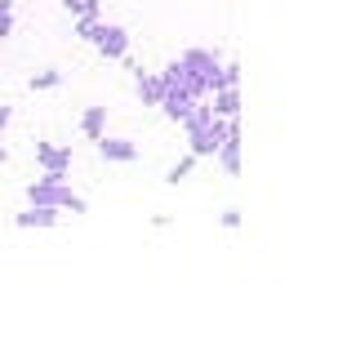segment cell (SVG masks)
Segmentation results:
<instances>
[{
	"instance_id": "12",
	"label": "cell",
	"mask_w": 356,
	"mask_h": 356,
	"mask_svg": "<svg viewBox=\"0 0 356 356\" xmlns=\"http://www.w3.org/2000/svg\"><path fill=\"white\" fill-rule=\"evenodd\" d=\"M81 134H85V143H98L107 134V107L103 103H94V107L81 111Z\"/></svg>"
},
{
	"instance_id": "10",
	"label": "cell",
	"mask_w": 356,
	"mask_h": 356,
	"mask_svg": "<svg viewBox=\"0 0 356 356\" xmlns=\"http://www.w3.org/2000/svg\"><path fill=\"white\" fill-rule=\"evenodd\" d=\"M192 103H196L192 94H178V89H165V94H161V103H156V107H161V116H165V120L183 125V116L192 111Z\"/></svg>"
},
{
	"instance_id": "8",
	"label": "cell",
	"mask_w": 356,
	"mask_h": 356,
	"mask_svg": "<svg viewBox=\"0 0 356 356\" xmlns=\"http://www.w3.org/2000/svg\"><path fill=\"white\" fill-rule=\"evenodd\" d=\"M156 76H161V89H178V94L205 98V94H200V85L192 81V76H187V67L178 63V58H170V63H165V67H161V72H156Z\"/></svg>"
},
{
	"instance_id": "16",
	"label": "cell",
	"mask_w": 356,
	"mask_h": 356,
	"mask_svg": "<svg viewBox=\"0 0 356 356\" xmlns=\"http://www.w3.org/2000/svg\"><path fill=\"white\" fill-rule=\"evenodd\" d=\"M218 222H222L227 232H236V227H241V209H236V205H227V209L218 214Z\"/></svg>"
},
{
	"instance_id": "14",
	"label": "cell",
	"mask_w": 356,
	"mask_h": 356,
	"mask_svg": "<svg viewBox=\"0 0 356 356\" xmlns=\"http://www.w3.org/2000/svg\"><path fill=\"white\" fill-rule=\"evenodd\" d=\"M192 170H196V156H192V152H187V156H183V161H174V165H170V170H165V183H170V187H178V183H183V178H187V174H192Z\"/></svg>"
},
{
	"instance_id": "18",
	"label": "cell",
	"mask_w": 356,
	"mask_h": 356,
	"mask_svg": "<svg viewBox=\"0 0 356 356\" xmlns=\"http://www.w3.org/2000/svg\"><path fill=\"white\" fill-rule=\"evenodd\" d=\"M9 161V152H5V143H0V165H5Z\"/></svg>"
},
{
	"instance_id": "7",
	"label": "cell",
	"mask_w": 356,
	"mask_h": 356,
	"mask_svg": "<svg viewBox=\"0 0 356 356\" xmlns=\"http://www.w3.org/2000/svg\"><path fill=\"white\" fill-rule=\"evenodd\" d=\"M94 147H98V156H103L107 165H134L138 161V143L134 138H111V134H103Z\"/></svg>"
},
{
	"instance_id": "3",
	"label": "cell",
	"mask_w": 356,
	"mask_h": 356,
	"mask_svg": "<svg viewBox=\"0 0 356 356\" xmlns=\"http://www.w3.org/2000/svg\"><path fill=\"white\" fill-rule=\"evenodd\" d=\"M89 44H94L98 58H107V63L129 58V31L120 27V22H103V18H98V27H94V36H89Z\"/></svg>"
},
{
	"instance_id": "9",
	"label": "cell",
	"mask_w": 356,
	"mask_h": 356,
	"mask_svg": "<svg viewBox=\"0 0 356 356\" xmlns=\"http://www.w3.org/2000/svg\"><path fill=\"white\" fill-rule=\"evenodd\" d=\"M58 218H63V209H54V205H27L22 214H14V227H22V232H31V227H58Z\"/></svg>"
},
{
	"instance_id": "11",
	"label": "cell",
	"mask_w": 356,
	"mask_h": 356,
	"mask_svg": "<svg viewBox=\"0 0 356 356\" xmlns=\"http://www.w3.org/2000/svg\"><path fill=\"white\" fill-rule=\"evenodd\" d=\"M209 107H214V116L222 120H232V116H241V85H222L209 94Z\"/></svg>"
},
{
	"instance_id": "5",
	"label": "cell",
	"mask_w": 356,
	"mask_h": 356,
	"mask_svg": "<svg viewBox=\"0 0 356 356\" xmlns=\"http://www.w3.org/2000/svg\"><path fill=\"white\" fill-rule=\"evenodd\" d=\"M214 161H218V170L227 174V178H236V174H241V116H232V120H227V138L218 143Z\"/></svg>"
},
{
	"instance_id": "1",
	"label": "cell",
	"mask_w": 356,
	"mask_h": 356,
	"mask_svg": "<svg viewBox=\"0 0 356 356\" xmlns=\"http://www.w3.org/2000/svg\"><path fill=\"white\" fill-rule=\"evenodd\" d=\"M27 205H54V209H63V214L67 209H72V214H85L89 200L76 196L63 174H40L36 183H27Z\"/></svg>"
},
{
	"instance_id": "6",
	"label": "cell",
	"mask_w": 356,
	"mask_h": 356,
	"mask_svg": "<svg viewBox=\"0 0 356 356\" xmlns=\"http://www.w3.org/2000/svg\"><path fill=\"white\" fill-rule=\"evenodd\" d=\"M72 147L67 143H36V165H40V174H72Z\"/></svg>"
},
{
	"instance_id": "13",
	"label": "cell",
	"mask_w": 356,
	"mask_h": 356,
	"mask_svg": "<svg viewBox=\"0 0 356 356\" xmlns=\"http://www.w3.org/2000/svg\"><path fill=\"white\" fill-rule=\"evenodd\" d=\"M63 85V72L58 67H44V72H31V81H27V89L31 94H44V89H58Z\"/></svg>"
},
{
	"instance_id": "15",
	"label": "cell",
	"mask_w": 356,
	"mask_h": 356,
	"mask_svg": "<svg viewBox=\"0 0 356 356\" xmlns=\"http://www.w3.org/2000/svg\"><path fill=\"white\" fill-rule=\"evenodd\" d=\"M14 27H18V18H14V0H0V40L14 36Z\"/></svg>"
},
{
	"instance_id": "2",
	"label": "cell",
	"mask_w": 356,
	"mask_h": 356,
	"mask_svg": "<svg viewBox=\"0 0 356 356\" xmlns=\"http://www.w3.org/2000/svg\"><path fill=\"white\" fill-rule=\"evenodd\" d=\"M178 63L187 67V76L200 85V94H205V98L218 89V67H222V54L218 49H200V44H192V49L178 54Z\"/></svg>"
},
{
	"instance_id": "4",
	"label": "cell",
	"mask_w": 356,
	"mask_h": 356,
	"mask_svg": "<svg viewBox=\"0 0 356 356\" xmlns=\"http://www.w3.org/2000/svg\"><path fill=\"white\" fill-rule=\"evenodd\" d=\"M183 134H187V152H192L196 161H214L218 143L227 138V120L214 116V120H205V125H196V129H183Z\"/></svg>"
},
{
	"instance_id": "17",
	"label": "cell",
	"mask_w": 356,
	"mask_h": 356,
	"mask_svg": "<svg viewBox=\"0 0 356 356\" xmlns=\"http://www.w3.org/2000/svg\"><path fill=\"white\" fill-rule=\"evenodd\" d=\"M9 120H14V107H9V103H0V134L9 129Z\"/></svg>"
}]
</instances>
